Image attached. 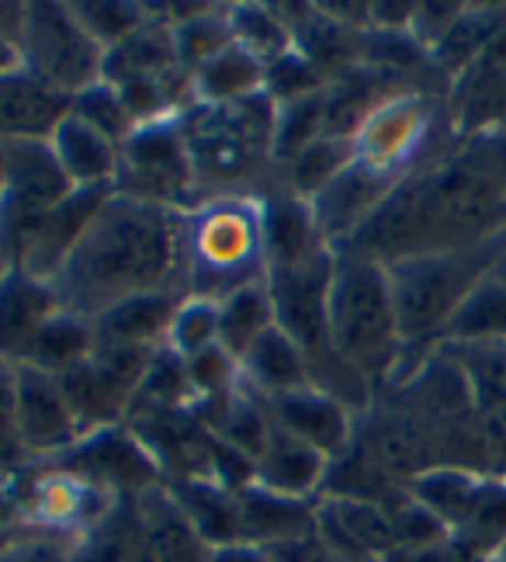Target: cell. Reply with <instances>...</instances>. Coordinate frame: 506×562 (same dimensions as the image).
<instances>
[{
  "label": "cell",
  "mask_w": 506,
  "mask_h": 562,
  "mask_svg": "<svg viewBox=\"0 0 506 562\" xmlns=\"http://www.w3.org/2000/svg\"><path fill=\"white\" fill-rule=\"evenodd\" d=\"M506 236V194L475 139L461 154L437 157L406 175L350 244L334 254H358L379 265L427 254L486 247Z\"/></svg>",
  "instance_id": "obj_1"
},
{
  "label": "cell",
  "mask_w": 506,
  "mask_h": 562,
  "mask_svg": "<svg viewBox=\"0 0 506 562\" xmlns=\"http://www.w3.org/2000/svg\"><path fill=\"white\" fill-rule=\"evenodd\" d=\"M184 212L108 194L53 278L66 313L87 323L139 295H184Z\"/></svg>",
  "instance_id": "obj_2"
},
{
  "label": "cell",
  "mask_w": 506,
  "mask_h": 562,
  "mask_svg": "<svg viewBox=\"0 0 506 562\" xmlns=\"http://www.w3.org/2000/svg\"><path fill=\"white\" fill-rule=\"evenodd\" d=\"M326 348L375 389V396L389 385L406 348L385 265L337 254L326 289Z\"/></svg>",
  "instance_id": "obj_3"
},
{
  "label": "cell",
  "mask_w": 506,
  "mask_h": 562,
  "mask_svg": "<svg viewBox=\"0 0 506 562\" xmlns=\"http://www.w3.org/2000/svg\"><path fill=\"white\" fill-rule=\"evenodd\" d=\"M181 271L184 295L209 302L268 281L260 194H212L184 212Z\"/></svg>",
  "instance_id": "obj_4"
},
{
  "label": "cell",
  "mask_w": 506,
  "mask_h": 562,
  "mask_svg": "<svg viewBox=\"0 0 506 562\" xmlns=\"http://www.w3.org/2000/svg\"><path fill=\"white\" fill-rule=\"evenodd\" d=\"M274 101L257 94L239 104H194L181 115L202 199L260 194L263 178L278 175L271 160Z\"/></svg>",
  "instance_id": "obj_5"
},
{
  "label": "cell",
  "mask_w": 506,
  "mask_h": 562,
  "mask_svg": "<svg viewBox=\"0 0 506 562\" xmlns=\"http://www.w3.org/2000/svg\"><path fill=\"white\" fill-rule=\"evenodd\" d=\"M503 247L506 236L486 247L409 257V261H395L385 268L395 299V319H400V337L406 348L403 358L424 355L441 344L454 310L469 299V292L482 278L496 271Z\"/></svg>",
  "instance_id": "obj_6"
},
{
  "label": "cell",
  "mask_w": 506,
  "mask_h": 562,
  "mask_svg": "<svg viewBox=\"0 0 506 562\" xmlns=\"http://www.w3.org/2000/svg\"><path fill=\"white\" fill-rule=\"evenodd\" d=\"M18 46L25 74L70 101L91 83L104 80L108 53L83 32L70 4H59V0H29Z\"/></svg>",
  "instance_id": "obj_7"
},
{
  "label": "cell",
  "mask_w": 506,
  "mask_h": 562,
  "mask_svg": "<svg viewBox=\"0 0 506 562\" xmlns=\"http://www.w3.org/2000/svg\"><path fill=\"white\" fill-rule=\"evenodd\" d=\"M115 194L178 212H191L202 202L181 119L136 125V133L119 146Z\"/></svg>",
  "instance_id": "obj_8"
},
{
  "label": "cell",
  "mask_w": 506,
  "mask_h": 562,
  "mask_svg": "<svg viewBox=\"0 0 506 562\" xmlns=\"http://www.w3.org/2000/svg\"><path fill=\"white\" fill-rule=\"evenodd\" d=\"M56 465L70 469L83 483L115 496V501H139V496L167 486L164 465L128 424H112L83 435L74 451L56 459Z\"/></svg>",
  "instance_id": "obj_9"
},
{
  "label": "cell",
  "mask_w": 506,
  "mask_h": 562,
  "mask_svg": "<svg viewBox=\"0 0 506 562\" xmlns=\"http://www.w3.org/2000/svg\"><path fill=\"white\" fill-rule=\"evenodd\" d=\"M149 358L153 351L136 348H94L91 358H83L77 369L56 375L83 435L125 424Z\"/></svg>",
  "instance_id": "obj_10"
},
{
  "label": "cell",
  "mask_w": 506,
  "mask_h": 562,
  "mask_svg": "<svg viewBox=\"0 0 506 562\" xmlns=\"http://www.w3.org/2000/svg\"><path fill=\"white\" fill-rule=\"evenodd\" d=\"M437 108L434 98L424 91H395L382 104L368 112V119L358 125L355 146L358 160L382 167L389 175H413V170L427 167V154L434 136Z\"/></svg>",
  "instance_id": "obj_11"
},
{
  "label": "cell",
  "mask_w": 506,
  "mask_h": 562,
  "mask_svg": "<svg viewBox=\"0 0 506 562\" xmlns=\"http://www.w3.org/2000/svg\"><path fill=\"white\" fill-rule=\"evenodd\" d=\"M74 184L63 178L46 139L4 143V184H0V247L11 250L32 223L56 209Z\"/></svg>",
  "instance_id": "obj_12"
},
{
  "label": "cell",
  "mask_w": 506,
  "mask_h": 562,
  "mask_svg": "<svg viewBox=\"0 0 506 562\" xmlns=\"http://www.w3.org/2000/svg\"><path fill=\"white\" fill-rule=\"evenodd\" d=\"M18 385V435L29 462H56L83 438L80 420L56 375L32 364H14Z\"/></svg>",
  "instance_id": "obj_13"
},
{
  "label": "cell",
  "mask_w": 506,
  "mask_h": 562,
  "mask_svg": "<svg viewBox=\"0 0 506 562\" xmlns=\"http://www.w3.org/2000/svg\"><path fill=\"white\" fill-rule=\"evenodd\" d=\"M400 181V175H389V170L371 167L364 160L347 164L334 181L323 184L310 199V212L323 244L329 250H340L344 244L355 240Z\"/></svg>",
  "instance_id": "obj_14"
},
{
  "label": "cell",
  "mask_w": 506,
  "mask_h": 562,
  "mask_svg": "<svg viewBox=\"0 0 506 562\" xmlns=\"http://www.w3.org/2000/svg\"><path fill=\"white\" fill-rule=\"evenodd\" d=\"M337 254L329 250L316 261H305L295 268H271L268 289L274 299V319L299 348L313 358L326 355V289L334 278Z\"/></svg>",
  "instance_id": "obj_15"
},
{
  "label": "cell",
  "mask_w": 506,
  "mask_h": 562,
  "mask_svg": "<svg viewBox=\"0 0 506 562\" xmlns=\"http://www.w3.org/2000/svg\"><path fill=\"white\" fill-rule=\"evenodd\" d=\"M108 194H112V188H74L56 209H49L38 223L21 233V240L11 250V268L53 281L83 236L87 223L108 202Z\"/></svg>",
  "instance_id": "obj_16"
},
{
  "label": "cell",
  "mask_w": 506,
  "mask_h": 562,
  "mask_svg": "<svg viewBox=\"0 0 506 562\" xmlns=\"http://www.w3.org/2000/svg\"><path fill=\"white\" fill-rule=\"evenodd\" d=\"M451 128L465 143L506 128V29L465 74L451 80Z\"/></svg>",
  "instance_id": "obj_17"
},
{
  "label": "cell",
  "mask_w": 506,
  "mask_h": 562,
  "mask_svg": "<svg viewBox=\"0 0 506 562\" xmlns=\"http://www.w3.org/2000/svg\"><path fill=\"white\" fill-rule=\"evenodd\" d=\"M260 403L268 409L274 427L289 430L292 438L316 448L323 459H337L355 445L358 414L316 385H305V389H295V393L271 396Z\"/></svg>",
  "instance_id": "obj_18"
},
{
  "label": "cell",
  "mask_w": 506,
  "mask_h": 562,
  "mask_svg": "<svg viewBox=\"0 0 506 562\" xmlns=\"http://www.w3.org/2000/svg\"><path fill=\"white\" fill-rule=\"evenodd\" d=\"M313 521H316V538L323 542V549H329L340 562L395 555L392 517L379 504L319 496L313 504Z\"/></svg>",
  "instance_id": "obj_19"
},
{
  "label": "cell",
  "mask_w": 506,
  "mask_h": 562,
  "mask_svg": "<svg viewBox=\"0 0 506 562\" xmlns=\"http://www.w3.org/2000/svg\"><path fill=\"white\" fill-rule=\"evenodd\" d=\"M59 313L63 302L53 281L8 268V274L0 278V358L18 364Z\"/></svg>",
  "instance_id": "obj_20"
},
{
  "label": "cell",
  "mask_w": 506,
  "mask_h": 562,
  "mask_svg": "<svg viewBox=\"0 0 506 562\" xmlns=\"http://www.w3.org/2000/svg\"><path fill=\"white\" fill-rule=\"evenodd\" d=\"M263 202V244H268V271L271 268H295L305 261L329 254L323 236L313 223L310 202L284 191L274 178L271 188L260 191Z\"/></svg>",
  "instance_id": "obj_21"
},
{
  "label": "cell",
  "mask_w": 506,
  "mask_h": 562,
  "mask_svg": "<svg viewBox=\"0 0 506 562\" xmlns=\"http://www.w3.org/2000/svg\"><path fill=\"white\" fill-rule=\"evenodd\" d=\"M326 465L329 459H323L316 448L271 424L268 445H263V451L254 462V486L274 496H289V501L313 504L323 490Z\"/></svg>",
  "instance_id": "obj_22"
},
{
  "label": "cell",
  "mask_w": 506,
  "mask_h": 562,
  "mask_svg": "<svg viewBox=\"0 0 506 562\" xmlns=\"http://www.w3.org/2000/svg\"><path fill=\"white\" fill-rule=\"evenodd\" d=\"M49 149L74 188H112L119 178V143H112L94 125L66 112L49 133Z\"/></svg>",
  "instance_id": "obj_23"
},
{
  "label": "cell",
  "mask_w": 506,
  "mask_h": 562,
  "mask_svg": "<svg viewBox=\"0 0 506 562\" xmlns=\"http://www.w3.org/2000/svg\"><path fill=\"white\" fill-rule=\"evenodd\" d=\"M313 504L289 501V496H274V493L260 490L254 483L236 490L239 542L257 546V549H271V546L299 542V538L316 535Z\"/></svg>",
  "instance_id": "obj_24"
},
{
  "label": "cell",
  "mask_w": 506,
  "mask_h": 562,
  "mask_svg": "<svg viewBox=\"0 0 506 562\" xmlns=\"http://www.w3.org/2000/svg\"><path fill=\"white\" fill-rule=\"evenodd\" d=\"M239 385L250 389L260 400L295 393V389L313 385L310 355H305L281 327H271L244 358H239Z\"/></svg>",
  "instance_id": "obj_25"
},
{
  "label": "cell",
  "mask_w": 506,
  "mask_h": 562,
  "mask_svg": "<svg viewBox=\"0 0 506 562\" xmlns=\"http://www.w3.org/2000/svg\"><path fill=\"white\" fill-rule=\"evenodd\" d=\"M70 112V98L49 91L32 74L0 77V143L49 139L56 122Z\"/></svg>",
  "instance_id": "obj_26"
},
{
  "label": "cell",
  "mask_w": 506,
  "mask_h": 562,
  "mask_svg": "<svg viewBox=\"0 0 506 562\" xmlns=\"http://www.w3.org/2000/svg\"><path fill=\"white\" fill-rule=\"evenodd\" d=\"M184 295L160 292V295H139L122 306L108 310L94 319V340L98 348H136V351H157L167 340L170 316Z\"/></svg>",
  "instance_id": "obj_27"
},
{
  "label": "cell",
  "mask_w": 506,
  "mask_h": 562,
  "mask_svg": "<svg viewBox=\"0 0 506 562\" xmlns=\"http://www.w3.org/2000/svg\"><path fill=\"white\" fill-rule=\"evenodd\" d=\"M167 493L191 521L194 535L202 538L205 549H223V546L239 542L236 490L215 480H170Z\"/></svg>",
  "instance_id": "obj_28"
},
{
  "label": "cell",
  "mask_w": 506,
  "mask_h": 562,
  "mask_svg": "<svg viewBox=\"0 0 506 562\" xmlns=\"http://www.w3.org/2000/svg\"><path fill=\"white\" fill-rule=\"evenodd\" d=\"M194 104H239L263 94V63L236 42L191 74Z\"/></svg>",
  "instance_id": "obj_29"
},
{
  "label": "cell",
  "mask_w": 506,
  "mask_h": 562,
  "mask_svg": "<svg viewBox=\"0 0 506 562\" xmlns=\"http://www.w3.org/2000/svg\"><path fill=\"white\" fill-rule=\"evenodd\" d=\"M482 483H486V475H479L472 469L434 465L420 475H413L406 483V496L420 507H427L434 517H441L445 528L454 535V528L465 521V514L472 510Z\"/></svg>",
  "instance_id": "obj_30"
},
{
  "label": "cell",
  "mask_w": 506,
  "mask_h": 562,
  "mask_svg": "<svg viewBox=\"0 0 506 562\" xmlns=\"http://www.w3.org/2000/svg\"><path fill=\"white\" fill-rule=\"evenodd\" d=\"M506 29V8L493 4H465L454 29L445 35V42L430 53V67L448 74V80L461 77L472 63L490 49V42Z\"/></svg>",
  "instance_id": "obj_31"
},
{
  "label": "cell",
  "mask_w": 506,
  "mask_h": 562,
  "mask_svg": "<svg viewBox=\"0 0 506 562\" xmlns=\"http://www.w3.org/2000/svg\"><path fill=\"white\" fill-rule=\"evenodd\" d=\"M271 327H278V319H274V299L268 281H257V285H247L218 302V344L236 361Z\"/></svg>",
  "instance_id": "obj_32"
},
{
  "label": "cell",
  "mask_w": 506,
  "mask_h": 562,
  "mask_svg": "<svg viewBox=\"0 0 506 562\" xmlns=\"http://www.w3.org/2000/svg\"><path fill=\"white\" fill-rule=\"evenodd\" d=\"M355 160H358L355 136L323 133L319 139H313L310 146H305L292 164H284L278 170V184L310 202L323 184L334 181L340 170L347 164H355Z\"/></svg>",
  "instance_id": "obj_33"
},
{
  "label": "cell",
  "mask_w": 506,
  "mask_h": 562,
  "mask_svg": "<svg viewBox=\"0 0 506 562\" xmlns=\"http://www.w3.org/2000/svg\"><path fill=\"white\" fill-rule=\"evenodd\" d=\"M482 340H506V278H499L496 271L482 278L469 292V299L454 310L441 337V344Z\"/></svg>",
  "instance_id": "obj_34"
},
{
  "label": "cell",
  "mask_w": 506,
  "mask_h": 562,
  "mask_svg": "<svg viewBox=\"0 0 506 562\" xmlns=\"http://www.w3.org/2000/svg\"><path fill=\"white\" fill-rule=\"evenodd\" d=\"M98 348L94 340V323H87L74 313H59L46 330L35 337V344L29 348V355L18 364H32L38 372L49 375H63L77 369L83 358H91V351Z\"/></svg>",
  "instance_id": "obj_35"
},
{
  "label": "cell",
  "mask_w": 506,
  "mask_h": 562,
  "mask_svg": "<svg viewBox=\"0 0 506 562\" xmlns=\"http://www.w3.org/2000/svg\"><path fill=\"white\" fill-rule=\"evenodd\" d=\"M70 562H146L136 501H119V507L74 546Z\"/></svg>",
  "instance_id": "obj_36"
},
{
  "label": "cell",
  "mask_w": 506,
  "mask_h": 562,
  "mask_svg": "<svg viewBox=\"0 0 506 562\" xmlns=\"http://www.w3.org/2000/svg\"><path fill=\"white\" fill-rule=\"evenodd\" d=\"M458 361L465 375L475 409L506 406V340H482V344H441Z\"/></svg>",
  "instance_id": "obj_37"
},
{
  "label": "cell",
  "mask_w": 506,
  "mask_h": 562,
  "mask_svg": "<svg viewBox=\"0 0 506 562\" xmlns=\"http://www.w3.org/2000/svg\"><path fill=\"white\" fill-rule=\"evenodd\" d=\"M454 538L482 562L496 559L506 549V486L496 475H486L465 521L454 528Z\"/></svg>",
  "instance_id": "obj_38"
},
{
  "label": "cell",
  "mask_w": 506,
  "mask_h": 562,
  "mask_svg": "<svg viewBox=\"0 0 506 562\" xmlns=\"http://www.w3.org/2000/svg\"><path fill=\"white\" fill-rule=\"evenodd\" d=\"M173 35V53L178 63L194 74L198 67H205L209 59H215L223 49L233 46V29H229V4H205L188 21L170 25Z\"/></svg>",
  "instance_id": "obj_39"
},
{
  "label": "cell",
  "mask_w": 506,
  "mask_h": 562,
  "mask_svg": "<svg viewBox=\"0 0 506 562\" xmlns=\"http://www.w3.org/2000/svg\"><path fill=\"white\" fill-rule=\"evenodd\" d=\"M229 29L236 46L257 56L263 67L295 49V35L274 4H229Z\"/></svg>",
  "instance_id": "obj_40"
},
{
  "label": "cell",
  "mask_w": 506,
  "mask_h": 562,
  "mask_svg": "<svg viewBox=\"0 0 506 562\" xmlns=\"http://www.w3.org/2000/svg\"><path fill=\"white\" fill-rule=\"evenodd\" d=\"M274 136H271V160L274 170L284 164H292L305 146L319 139L326 133V91L289 101V104H274Z\"/></svg>",
  "instance_id": "obj_41"
},
{
  "label": "cell",
  "mask_w": 506,
  "mask_h": 562,
  "mask_svg": "<svg viewBox=\"0 0 506 562\" xmlns=\"http://www.w3.org/2000/svg\"><path fill=\"white\" fill-rule=\"evenodd\" d=\"M70 11L104 53L119 49L149 18L146 4H132V0H83V4H70Z\"/></svg>",
  "instance_id": "obj_42"
},
{
  "label": "cell",
  "mask_w": 506,
  "mask_h": 562,
  "mask_svg": "<svg viewBox=\"0 0 506 562\" xmlns=\"http://www.w3.org/2000/svg\"><path fill=\"white\" fill-rule=\"evenodd\" d=\"M167 348L178 358H194L218 344V302L184 295L167 327Z\"/></svg>",
  "instance_id": "obj_43"
},
{
  "label": "cell",
  "mask_w": 506,
  "mask_h": 562,
  "mask_svg": "<svg viewBox=\"0 0 506 562\" xmlns=\"http://www.w3.org/2000/svg\"><path fill=\"white\" fill-rule=\"evenodd\" d=\"M326 83H329V77L302 49L284 53L263 67V94H268L274 104H289V101L323 94Z\"/></svg>",
  "instance_id": "obj_44"
},
{
  "label": "cell",
  "mask_w": 506,
  "mask_h": 562,
  "mask_svg": "<svg viewBox=\"0 0 506 562\" xmlns=\"http://www.w3.org/2000/svg\"><path fill=\"white\" fill-rule=\"evenodd\" d=\"M70 112L77 119H83L87 125H94L98 133H104L112 143H125L132 133H136V119L125 108L122 94L115 91V83L108 80H98L91 83L87 91H80L74 101H70Z\"/></svg>",
  "instance_id": "obj_45"
},
{
  "label": "cell",
  "mask_w": 506,
  "mask_h": 562,
  "mask_svg": "<svg viewBox=\"0 0 506 562\" xmlns=\"http://www.w3.org/2000/svg\"><path fill=\"white\" fill-rule=\"evenodd\" d=\"M184 372H188L194 406L226 400L239 389V361L223 344H215L209 351H198L194 358H184Z\"/></svg>",
  "instance_id": "obj_46"
},
{
  "label": "cell",
  "mask_w": 506,
  "mask_h": 562,
  "mask_svg": "<svg viewBox=\"0 0 506 562\" xmlns=\"http://www.w3.org/2000/svg\"><path fill=\"white\" fill-rule=\"evenodd\" d=\"M29 462L25 445L18 435V385H14V364L0 358V486L11 475H18Z\"/></svg>",
  "instance_id": "obj_47"
},
{
  "label": "cell",
  "mask_w": 506,
  "mask_h": 562,
  "mask_svg": "<svg viewBox=\"0 0 506 562\" xmlns=\"http://www.w3.org/2000/svg\"><path fill=\"white\" fill-rule=\"evenodd\" d=\"M389 517H392L395 552H416V549H427V546H437V542H445V538H451L441 517H434L427 507L409 501V496H403L400 504H392Z\"/></svg>",
  "instance_id": "obj_48"
},
{
  "label": "cell",
  "mask_w": 506,
  "mask_h": 562,
  "mask_svg": "<svg viewBox=\"0 0 506 562\" xmlns=\"http://www.w3.org/2000/svg\"><path fill=\"white\" fill-rule=\"evenodd\" d=\"M461 11H465V4H416L413 29H409L413 42L430 56L445 42V35L454 29Z\"/></svg>",
  "instance_id": "obj_49"
},
{
  "label": "cell",
  "mask_w": 506,
  "mask_h": 562,
  "mask_svg": "<svg viewBox=\"0 0 506 562\" xmlns=\"http://www.w3.org/2000/svg\"><path fill=\"white\" fill-rule=\"evenodd\" d=\"M479 438L482 459H486V475H506V406L479 409Z\"/></svg>",
  "instance_id": "obj_50"
},
{
  "label": "cell",
  "mask_w": 506,
  "mask_h": 562,
  "mask_svg": "<svg viewBox=\"0 0 506 562\" xmlns=\"http://www.w3.org/2000/svg\"><path fill=\"white\" fill-rule=\"evenodd\" d=\"M74 542H56V538L25 535L0 546V562H70Z\"/></svg>",
  "instance_id": "obj_51"
},
{
  "label": "cell",
  "mask_w": 506,
  "mask_h": 562,
  "mask_svg": "<svg viewBox=\"0 0 506 562\" xmlns=\"http://www.w3.org/2000/svg\"><path fill=\"white\" fill-rule=\"evenodd\" d=\"M389 562H482L475 552H469L458 538H445V542L427 546V549H416V552H395Z\"/></svg>",
  "instance_id": "obj_52"
},
{
  "label": "cell",
  "mask_w": 506,
  "mask_h": 562,
  "mask_svg": "<svg viewBox=\"0 0 506 562\" xmlns=\"http://www.w3.org/2000/svg\"><path fill=\"white\" fill-rule=\"evenodd\" d=\"M271 562H340L329 549H323V542L316 535L299 538V542H284V546H271L263 549Z\"/></svg>",
  "instance_id": "obj_53"
},
{
  "label": "cell",
  "mask_w": 506,
  "mask_h": 562,
  "mask_svg": "<svg viewBox=\"0 0 506 562\" xmlns=\"http://www.w3.org/2000/svg\"><path fill=\"white\" fill-rule=\"evenodd\" d=\"M205 562H271V559L257 546L236 542V546H223V549H209Z\"/></svg>",
  "instance_id": "obj_54"
},
{
  "label": "cell",
  "mask_w": 506,
  "mask_h": 562,
  "mask_svg": "<svg viewBox=\"0 0 506 562\" xmlns=\"http://www.w3.org/2000/svg\"><path fill=\"white\" fill-rule=\"evenodd\" d=\"M472 143V139H469ZM482 149H486V157H490V164H493V170H496V181H499V188H503V194H506V128L503 133H493V136H482V139H475Z\"/></svg>",
  "instance_id": "obj_55"
},
{
  "label": "cell",
  "mask_w": 506,
  "mask_h": 562,
  "mask_svg": "<svg viewBox=\"0 0 506 562\" xmlns=\"http://www.w3.org/2000/svg\"><path fill=\"white\" fill-rule=\"evenodd\" d=\"M25 70V59H21V46L14 35L0 32V77H14Z\"/></svg>",
  "instance_id": "obj_56"
},
{
  "label": "cell",
  "mask_w": 506,
  "mask_h": 562,
  "mask_svg": "<svg viewBox=\"0 0 506 562\" xmlns=\"http://www.w3.org/2000/svg\"><path fill=\"white\" fill-rule=\"evenodd\" d=\"M8 268H11V261H8V254H4V247H0V278L8 274Z\"/></svg>",
  "instance_id": "obj_57"
},
{
  "label": "cell",
  "mask_w": 506,
  "mask_h": 562,
  "mask_svg": "<svg viewBox=\"0 0 506 562\" xmlns=\"http://www.w3.org/2000/svg\"><path fill=\"white\" fill-rule=\"evenodd\" d=\"M496 274H499V278H506V247H503L499 261H496Z\"/></svg>",
  "instance_id": "obj_58"
},
{
  "label": "cell",
  "mask_w": 506,
  "mask_h": 562,
  "mask_svg": "<svg viewBox=\"0 0 506 562\" xmlns=\"http://www.w3.org/2000/svg\"><path fill=\"white\" fill-rule=\"evenodd\" d=\"M0 184H4V143H0Z\"/></svg>",
  "instance_id": "obj_59"
},
{
  "label": "cell",
  "mask_w": 506,
  "mask_h": 562,
  "mask_svg": "<svg viewBox=\"0 0 506 562\" xmlns=\"http://www.w3.org/2000/svg\"><path fill=\"white\" fill-rule=\"evenodd\" d=\"M496 559H499V562H506V549H503V552H499ZM490 562H493V559H490Z\"/></svg>",
  "instance_id": "obj_60"
},
{
  "label": "cell",
  "mask_w": 506,
  "mask_h": 562,
  "mask_svg": "<svg viewBox=\"0 0 506 562\" xmlns=\"http://www.w3.org/2000/svg\"><path fill=\"white\" fill-rule=\"evenodd\" d=\"M499 480H503V486H506V475H499Z\"/></svg>",
  "instance_id": "obj_61"
}]
</instances>
